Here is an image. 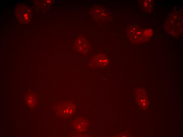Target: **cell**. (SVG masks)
I'll use <instances>...</instances> for the list:
<instances>
[{
  "mask_svg": "<svg viewBox=\"0 0 183 137\" xmlns=\"http://www.w3.org/2000/svg\"><path fill=\"white\" fill-rule=\"evenodd\" d=\"M16 16L18 21L21 23H28L32 16L31 9L25 5H20L15 9Z\"/></svg>",
  "mask_w": 183,
  "mask_h": 137,
  "instance_id": "3",
  "label": "cell"
},
{
  "mask_svg": "<svg viewBox=\"0 0 183 137\" xmlns=\"http://www.w3.org/2000/svg\"><path fill=\"white\" fill-rule=\"evenodd\" d=\"M25 100L27 105L30 107L33 108L37 104V97L35 94L30 92L26 95Z\"/></svg>",
  "mask_w": 183,
  "mask_h": 137,
  "instance_id": "9",
  "label": "cell"
},
{
  "mask_svg": "<svg viewBox=\"0 0 183 137\" xmlns=\"http://www.w3.org/2000/svg\"><path fill=\"white\" fill-rule=\"evenodd\" d=\"M144 35L145 37L147 39H148L152 35V31L150 29H146L144 31Z\"/></svg>",
  "mask_w": 183,
  "mask_h": 137,
  "instance_id": "12",
  "label": "cell"
},
{
  "mask_svg": "<svg viewBox=\"0 0 183 137\" xmlns=\"http://www.w3.org/2000/svg\"><path fill=\"white\" fill-rule=\"evenodd\" d=\"M135 94L136 101L140 107L143 109H146L149 102L145 91L142 89H137L135 91Z\"/></svg>",
  "mask_w": 183,
  "mask_h": 137,
  "instance_id": "5",
  "label": "cell"
},
{
  "mask_svg": "<svg viewBox=\"0 0 183 137\" xmlns=\"http://www.w3.org/2000/svg\"><path fill=\"white\" fill-rule=\"evenodd\" d=\"M140 4L141 7L146 12L150 13L152 11L153 8V1L143 0L141 1Z\"/></svg>",
  "mask_w": 183,
  "mask_h": 137,
  "instance_id": "11",
  "label": "cell"
},
{
  "mask_svg": "<svg viewBox=\"0 0 183 137\" xmlns=\"http://www.w3.org/2000/svg\"><path fill=\"white\" fill-rule=\"evenodd\" d=\"M76 110V106L74 104L71 102H66L60 106L58 112L60 116L66 118L74 115Z\"/></svg>",
  "mask_w": 183,
  "mask_h": 137,
  "instance_id": "4",
  "label": "cell"
},
{
  "mask_svg": "<svg viewBox=\"0 0 183 137\" xmlns=\"http://www.w3.org/2000/svg\"><path fill=\"white\" fill-rule=\"evenodd\" d=\"M96 9L98 11L97 12L94 9V12L95 15L97 14V16H99V18L100 20H106L109 17L108 12L103 7H96Z\"/></svg>",
  "mask_w": 183,
  "mask_h": 137,
  "instance_id": "10",
  "label": "cell"
},
{
  "mask_svg": "<svg viewBox=\"0 0 183 137\" xmlns=\"http://www.w3.org/2000/svg\"><path fill=\"white\" fill-rule=\"evenodd\" d=\"M109 60L103 54H99L95 56L91 60L90 65L93 67L102 68L106 66L109 63Z\"/></svg>",
  "mask_w": 183,
  "mask_h": 137,
  "instance_id": "6",
  "label": "cell"
},
{
  "mask_svg": "<svg viewBox=\"0 0 183 137\" xmlns=\"http://www.w3.org/2000/svg\"><path fill=\"white\" fill-rule=\"evenodd\" d=\"M144 31L141 28L137 25L130 26L128 29V34L130 41L136 43L146 41L148 39L144 36Z\"/></svg>",
  "mask_w": 183,
  "mask_h": 137,
  "instance_id": "2",
  "label": "cell"
},
{
  "mask_svg": "<svg viewBox=\"0 0 183 137\" xmlns=\"http://www.w3.org/2000/svg\"><path fill=\"white\" fill-rule=\"evenodd\" d=\"M74 46L77 51L82 54L87 53L90 48V45L88 42L82 37H79L76 39Z\"/></svg>",
  "mask_w": 183,
  "mask_h": 137,
  "instance_id": "7",
  "label": "cell"
},
{
  "mask_svg": "<svg viewBox=\"0 0 183 137\" xmlns=\"http://www.w3.org/2000/svg\"><path fill=\"white\" fill-rule=\"evenodd\" d=\"M165 23V29L168 33L176 37H179L182 34L183 17L180 12L174 11L171 12Z\"/></svg>",
  "mask_w": 183,
  "mask_h": 137,
  "instance_id": "1",
  "label": "cell"
},
{
  "mask_svg": "<svg viewBox=\"0 0 183 137\" xmlns=\"http://www.w3.org/2000/svg\"><path fill=\"white\" fill-rule=\"evenodd\" d=\"M74 128L78 131L83 132L87 129L88 125V121L83 118L76 119L73 122Z\"/></svg>",
  "mask_w": 183,
  "mask_h": 137,
  "instance_id": "8",
  "label": "cell"
}]
</instances>
